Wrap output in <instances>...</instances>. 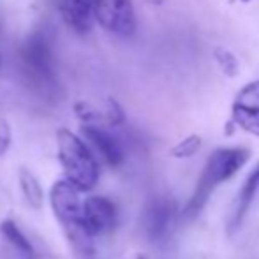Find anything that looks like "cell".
Returning <instances> with one entry per match:
<instances>
[{"mask_svg": "<svg viewBox=\"0 0 259 259\" xmlns=\"http://www.w3.org/2000/svg\"><path fill=\"white\" fill-rule=\"evenodd\" d=\"M250 159V152L242 147H233V148H217L210 157H208L205 167H203L201 175H199L198 185L189 199L187 206L184 210V215L192 221L203 211L206 206L208 199H210L211 192L219 187L221 184L228 182L231 177H235L240 169L247 164Z\"/></svg>", "mask_w": 259, "mask_h": 259, "instance_id": "1", "label": "cell"}, {"mask_svg": "<svg viewBox=\"0 0 259 259\" xmlns=\"http://www.w3.org/2000/svg\"><path fill=\"white\" fill-rule=\"evenodd\" d=\"M57 148L65 180L79 192L92 191L99 182V164L85 141L69 129H58Z\"/></svg>", "mask_w": 259, "mask_h": 259, "instance_id": "3", "label": "cell"}, {"mask_svg": "<svg viewBox=\"0 0 259 259\" xmlns=\"http://www.w3.org/2000/svg\"><path fill=\"white\" fill-rule=\"evenodd\" d=\"M215 60H217L219 67L226 76L233 78V76L238 74V60L231 52H228L224 48H217L215 50Z\"/></svg>", "mask_w": 259, "mask_h": 259, "instance_id": "15", "label": "cell"}, {"mask_svg": "<svg viewBox=\"0 0 259 259\" xmlns=\"http://www.w3.org/2000/svg\"><path fill=\"white\" fill-rule=\"evenodd\" d=\"M150 2H154V4H160V0H150Z\"/></svg>", "mask_w": 259, "mask_h": 259, "instance_id": "18", "label": "cell"}, {"mask_svg": "<svg viewBox=\"0 0 259 259\" xmlns=\"http://www.w3.org/2000/svg\"><path fill=\"white\" fill-rule=\"evenodd\" d=\"M20 187L25 199H27V203L32 208H41L45 205V192H42L41 184L34 177V173L25 169V167L20 169Z\"/></svg>", "mask_w": 259, "mask_h": 259, "instance_id": "13", "label": "cell"}, {"mask_svg": "<svg viewBox=\"0 0 259 259\" xmlns=\"http://www.w3.org/2000/svg\"><path fill=\"white\" fill-rule=\"evenodd\" d=\"M0 233H2L4 238H6L18 252H21L27 257H34V247H32V243L28 242V238L23 235L20 226H18L14 221L6 219V221L0 222Z\"/></svg>", "mask_w": 259, "mask_h": 259, "instance_id": "12", "label": "cell"}, {"mask_svg": "<svg viewBox=\"0 0 259 259\" xmlns=\"http://www.w3.org/2000/svg\"><path fill=\"white\" fill-rule=\"evenodd\" d=\"M177 215V205L167 198H155L143 211V228L150 240H162Z\"/></svg>", "mask_w": 259, "mask_h": 259, "instance_id": "7", "label": "cell"}, {"mask_svg": "<svg viewBox=\"0 0 259 259\" xmlns=\"http://www.w3.org/2000/svg\"><path fill=\"white\" fill-rule=\"evenodd\" d=\"M138 259H145V257L143 256H138Z\"/></svg>", "mask_w": 259, "mask_h": 259, "instance_id": "19", "label": "cell"}, {"mask_svg": "<svg viewBox=\"0 0 259 259\" xmlns=\"http://www.w3.org/2000/svg\"><path fill=\"white\" fill-rule=\"evenodd\" d=\"M231 118L243 131L259 138V106L236 103L231 108Z\"/></svg>", "mask_w": 259, "mask_h": 259, "instance_id": "11", "label": "cell"}, {"mask_svg": "<svg viewBox=\"0 0 259 259\" xmlns=\"http://www.w3.org/2000/svg\"><path fill=\"white\" fill-rule=\"evenodd\" d=\"M21 71L27 83L41 92L42 96L57 89V74H55V60L50 42L41 32L28 35L20 52Z\"/></svg>", "mask_w": 259, "mask_h": 259, "instance_id": "4", "label": "cell"}, {"mask_svg": "<svg viewBox=\"0 0 259 259\" xmlns=\"http://www.w3.org/2000/svg\"><path fill=\"white\" fill-rule=\"evenodd\" d=\"M81 208L83 221L94 238L97 235H106L113 231L116 224V208L113 201L103 196H90L81 203Z\"/></svg>", "mask_w": 259, "mask_h": 259, "instance_id": "6", "label": "cell"}, {"mask_svg": "<svg viewBox=\"0 0 259 259\" xmlns=\"http://www.w3.org/2000/svg\"><path fill=\"white\" fill-rule=\"evenodd\" d=\"M201 138L198 134H192V136H187L185 140H182L178 145H175L171 148V155L177 157V159H187V157L194 155L201 148Z\"/></svg>", "mask_w": 259, "mask_h": 259, "instance_id": "14", "label": "cell"}, {"mask_svg": "<svg viewBox=\"0 0 259 259\" xmlns=\"http://www.w3.org/2000/svg\"><path fill=\"white\" fill-rule=\"evenodd\" d=\"M11 145V127L6 120H0V155L7 152Z\"/></svg>", "mask_w": 259, "mask_h": 259, "instance_id": "17", "label": "cell"}, {"mask_svg": "<svg viewBox=\"0 0 259 259\" xmlns=\"http://www.w3.org/2000/svg\"><path fill=\"white\" fill-rule=\"evenodd\" d=\"M96 21L120 37L134 35L138 21L133 0H99L96 7Z\"/></svg>", "mask_w": 259, "mask_h": 259, "instance_id": "5", "label": "cell"}, {"mask_svg": "<svg viewBox=\"0 0 259 259\" xmlns=\"http://www.w3.org/2000/svg\"><path fill=\"white\" fill-rule=\"evenodd\" d=\"M257 191H259V164L252 169V173L247 177L245 184H243L242 191H240L238 199H236L235 210H233V215H231V219H229V226H228V231L231 233V235L238 231L242 222L245 221V215H247V211H249L250 205H252Z\"/></svg>", "mask_w": 259, "mask_h": 259, "instance_id": "10", "label": "cell"}, {"mask_svg": "<svg viewBox=\"0 0 259 259\" xmlns=\"http://www.w3.org/2000/svg\"><path fill=\"white\" fill-rule=\"evenodd\" d=\"M99 0H62V18L76 34H89L96 21V7Z\"/></svg>", "mask_w": 259, "mask_h": 259, "instance_id": "8", "label": "cell"}, {"mask_svg": "<svg viewBox=\"0 0 259 259\" xmlns=\"http://www.w3.org/2000/svg\"><path fill=\"white\" fill-rule=\"evenodd\" d=\"M81 133L85 136V140L99 152V155L103 157L108 166L116 167L123 162L122 145L118 143V140L113 134H109L108 131L101 129V127L94 125V123H85L81 127Z\"/></svg>", "mask_w": 259, "mask_h": 259, "instance_id": "9", "label": "cell"}, {"mask_svg": "<svg viewBox=\"0 0 259 259\" xmlns=\"http://www.w3.org/2000/svg\"><path fill=\"white\" fill-rule=\"evenodd\" d=\"M78 192V189L69 184L65 178L58 180L53 184L52 192H50V203H52L55 217L64 228L71 247L78 254L89 256L94 247V236L90 235L83 221V208Z\"/></svg>", "mask_w": 259, "mask_h": 259, "instance_id": "2", "label": "cell"}, {"mask_svg": "<svg viewBox=\"0 0 259 259\" xmlns=\"http://www.w3.org/2000/svg\"><path fill=\"white\" fill-rule=\"evenodd\" d=\"M236 103L249 104V106H259V79L250 81L243 87L236 96Z\"/></svg>", "mask_w": 259, "mask_h": 259, "instance_id": "16", "label": "cell"}]
</instances>
